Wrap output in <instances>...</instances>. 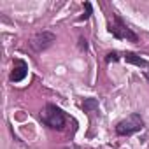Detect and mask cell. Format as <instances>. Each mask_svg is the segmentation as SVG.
Instances as JSON below:
<instances>
[{
    "instance_id": "10",
    "label": "cell",
    "mask_w": 149,
    "mask_h": 149,
    "mask_svg": "<svg viewBox=\"0 0 149 149\" xmlns=\"http://www.w3.org/2000/svg\"><path fill=\"white\" fill-rule=\"evenodd\" d=\"M79 42H81V47H83V49H86V40H84V39H81Z\"/></svg>"
},
{
    "instance_id": "7",
    "label": "cell",
    "mask_w": 149,
    "mask_h": 149,
    "mask_svg": "<svg viewBox=\"0 0 149 149\" xmlns=\"http://www.w3.org/2000/svg\"><path fill=\"white\" fill-rule=\"evenodd\" d=\"M83 109L86 112H93L95 109H98V100L97 98H86L84 104H83Z\"/></svg>"
},
{
    "instance_id": "8",
    "label": "cell",
    "mask_w": 149,
    "mask_h": 149,
    "mask_svg": "<svg viewBox=\"0 0 149 149\" xmlns=\"http://www.w3.org/2000/svg\"><path fill=\"white\" fill-rule=\"evenodd\" d=\"M119 60V53H116V51H112V53H109L107 56H105V61L107 63H111V61H118Z\"/></svg>"
},
{
    "instance_id": "4",
    "label": "cell",
    "mask_w": 149,
    "mask_h": 149,
    "mask_svg": "<svg viewBox=\"0 0 149 149\" xmlns=\"http://www.w3.org/2000/svg\"><path fill=\"white\" fill-rule=\"evenodd\" d=\"M54 42H56V35L54 33H51V32H40V33L33 35V39L30 40V46L33 47V51L40 53V51H46L47 47H51Z\"/></svg>"
},
{
    "instance_id": "5",
    "label": "cell",
    "mask_w": 149,
    "mask_h": 149,
    "mask_svg": "<svg viewBox=\"0 0 149 149\" xmlns=\"http://www.w3.org/2000/svg\"><path fill=\"white\" fill-rule=\"evenodd\" d=\"M28 74V65L26 61L23 60H14V65H13V72H11V81L13 83H19L26 77Z\"/></svg>"
},
{
    "instance_id": "6",
    "label": "cell",
    "mask_w": 149,
    "mask_h": 149,
    "mask_svg": "<svg viewBox=\"0 0 149 149\" xmlns=\"http://www.w3.org/2000/svg\"><path fill=\"white\" fill-rule=\"evenodd\" d=\"M125 61L126 63H132V65H135V67H142V68H147L146 72H149V61H146L144 58H140L139 54H135V53H125Z\"/></svg>"
},
{
    "instance_id": "2",
    "label": "cell",
    "mask_w": 149,
    "mask_h": 149,
    "mask_svg": "<svg viewBox=\"0 0 149 149\" xmlns=\"http://www.w3.org/2000/svg\"><path fill=\"white\" fill-rule=\"evenodd\" d=\"M144 128V121L139 114H130L128 118L121 119L116 125V133L118 135H133Z\"/></svg>"
},
{
    "instance_id": "1",
    "label": "cell",
    "mask_w": 149,
    "mask_h": 149,
    "mask_svg": "<svg viewBox=\"0 0 149 149\" xmlns=\"http://www.w3.org/2000/svg\"><path fill=\"white\" fill-rule=\"evenodd\" d=\"M40 119L54 130H61L65 126V114L53 104H47L44 107V111L40 112Z\"/></svg>"
},
{
    "instance_id": "3",
    "label": "cell",
    "mask_w": 149,
    "mask_h": 149,
    "mask_svg": "<svg viewBox=\"0 0 149 149\" xmlns=\"http://www.w3.org/2000/svg\"><path fill=\"white\" fill-rule=\"evenodd\" d=\"M109 32L116 37V39H125V40H130V42H137L139 40V37L121 21V18H114V21L109 25Z\"/></svg>"
},
{
    "instance_id": "9",
    "label": "cell",
    "mask_w": 149,
    "mask_h": 149,
    "mask_svg": "<svg viewBox=\"0 0 149 149\" xmlns=\"http://www.w3.org/2000/svg\"><path fill=\"white\" fill-rule=\"evenodd\" d=\"M84 7H86V14H84V16H81V21H86V19L91 16V4H90V2H86V4H84Z\"/></svg>"
}]
</instances>
